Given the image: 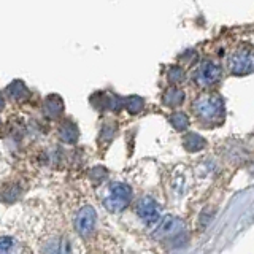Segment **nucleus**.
Wrapping results in <instances>:
<instances>
[{"label": "nucleus", "mask_w": 254, "mask_h": 254, "mask_svg": "<svg viewBox=\"0 0 254 254\" xmlns=\"http://www.w3.org/2000/svg\"><path fill=\"white\" fill-rule=\"evenodd\" d=\"M192 113L203 127H216L224 123V100L216 92H203L192 102Z\"/></svg>", "instance_id": "obj_1"}, {"label": "nucleus", "mask_w": 254, "mask_h": 254, "mask_svg": "<svg viewBox=\"0 0 254 254\" xmlns=\"http://www.w3.org/2000/svg\"><path fill=\"white\" fill-rule=\"evenodd\" d=\"M226 67L230 75L243 76L254 73V45L242 43L229 53Z\"/></svg>", "instance_id": "obj_2"}, {"label": "nucleus", "mask_w": 254, "mask_h": 254, "mask_svg": "<svg viewBox=\"0 0 254 254\" xmlns=\"http://www.w3.org/2000/svg\"><path fill=\"white\" fill-rule=\"evenodd\" d=\"M222 78V67L219 65V62L213 59H205L195 67L192 79L194 83L202 87V89H211L216 86Z\"/></svg>", "instance_id": "obj_3"}, {"label": "nucleus", "mask_w": 254, "mask_h": 254, "mask_svg": "<svg viewBox=\"0 0 254 254\" xmlns=\"http://www.w3.org/2000/svg\"><path fill=\"white\" fill-rule=\"evenodd\" d=\"M132 200V189L124 183H111L108 194L103 198V205L110 211H121Z\"/></svg>", "instance_id": "obj_4"}, {"label": "nucleus", "mask_w": 254, "mask_h": 254, "mask_svg": "<svg viewBox=\"0 0 254 254\" xmlns=\"http://www.w3.org/2000/svg\"><path fill=\"white\" fill-rule=\"evenodd\" d=\"M95 221H97V213H95V210L92 208V206L91 205L83 206L75 218L76 232L81 237H89L94 232Z\"/></svg>", "instance_id": "obj_5"}, {"label": "nucleus", "mask_w": 254, "mask_h": 254, "mask_svg": "<svg viewBox=\"0 0 254 254\" xmlns=\"http://www.w3.org/2000/svg\"><path fill=\"white\" fill-rule=\"evenodd\" d=\"M138 216L146 222V224H154L161 219V210L159 205L151 197H143L137 205Z\"/></svg>", "instance_id": "obj_6"}, {"label": "nucleus", "mask_w": 254, "mask_h": 254, "mask_svg": "<svg viewBox=\"0 0 254 254\" xmlns=\"http://www.w3.org/2000/svg\"><path fill=\"white\" fill-rule=\"evenodd\" d=\"M181 221L178 218H173V216H165L161 224H159L157 230H156V235L157 237H170L173 234H177L178 230L181 229Z\"/></svg>", "instance_id": "obj_7"}, {"label": "nucleus", "mask_w": 254, "mask_h": 254, "mask_svg": "<svg viewBox=\"0 0 254 254\" xmlns=\"http://www.w3.org/2000/svg\"><path fill=\"white\" fill-rule=\"evenodd\" d=\"M45 254H71V245L65 238H54L50 240L43 248Z\"/></svg>", "instance_id": "obj_8"}, {"label": "nucleus", "mask_w": 254, "mask_h": 254, "mask_svg": "<svg viewBox=\"0 0 254 254\" xmlns=\"http://www.w3.org/2000/svg\"><path fill=\"white\" fill-rule=\"evenodd\" d=\"M185 102V92H183L180 87L173 86L170 89H167L164 94V105L170 107V108H177L181 103Z\"/></svg>", "instance_id": "obj_9"}, {"label": "nucleus", "mask_w": 254, "mask_h": 254, "mask_svg": "<svg viewBox=\"0 0 254 254\" xmlns=\"http://www.w3.org/2000/svg\"><path fill=\"white\" fill-rule=\"evenodd\" d=\"M0 254H21V248L13 238L0 237Z\"/></svg>", "instance_id": "obj_10"}, {"label": "nucleus", "mask_w": 254, "mask_h": 254, "mask_svg": "<svg viewBox=\"0 0 254 254\" xmlns=\"http://www.w3.org/2000/svg\"><path fill=\"white\" fill-rule=\"evenodd\" d=\"M205 146V140L197 133H189L185 138V148L188 151H200Z\"/></svg>", "instance_id": "obj_11"}, {"label": "nucleus", "mask_w": 254, "mask_h": 254, "mask_svg": "<svg viewBox=\"0 0 254 254\" xmlns=\"http://www.w3.org/2000/svg\"><path fill=\"white\" fill-rule=\"evenodd\" d=\"M170 123L177 130H185L189 127V118L183 111H177L170 116Z\"/></svg>", "instance_id": "obj_12"}, {"label": "nucleus", "mask_w": 254, "mask_h": 254, "mask_svg": "<svg viewBox=\"0 0 254 254\" xmlns=\"http://www.w3.org/2000/svg\"><path fill=\"white\" fill-rule=\"evenodd\" d=\"M76 135L78 133H76L75 126H71L70 123H68V126L62 127V129H61V137H62L64 141H67V143H73L76 140Z\"/></svg>", "instance_id": "obj_13"}, {"label": "nucleus", "mask_w": 254, "mask_h": 254, "mask_svg": "<svg viewBox=\"0 0 254 254\" xmlns=\"http://www.w3.org/2000/svg\"><path fill=\"white\" fill-rule=\"evenodd\" d=\"M185 70H183L181 67H172L169 70V79H170V83L173 84H180L181 81H185Z\"/></svg>", "instance_id": "obj_14"}, {"label": "nucleus", "mask_w": 254, "mask_h": 254, "mask_svg": "<svg viewBox=\"0 0 254 254\" xmlns=\"http://www.w3.org/2000/svg\"><path fill=\"white\" fill-rule=\"evenodd\" d=\"M143 100L140 97H129V100H127V110L130 111V113H138V111H141L143 108Z\"/></svg>", "instance_id": "obj_15"}]
</instances>
